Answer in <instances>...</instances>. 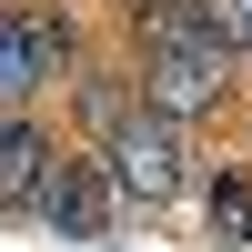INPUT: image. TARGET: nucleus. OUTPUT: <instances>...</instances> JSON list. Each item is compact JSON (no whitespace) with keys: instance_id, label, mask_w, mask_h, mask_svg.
<instances>
[{"instance_id":"obj_6","label":"nucleus","mask_w":252,"mask_h":252,"mask_svg":"<svg viewBox=\"0 0 252 252\" xmlns=\"http://www.w3.org/2000/svg\"><path fill=\"white\" fill-rule=\"evenodd\" d=\"M61 91H71V131H81V152H101V141H111L121 121L141 111V91H131V61H81Z\"/></svg>"},{"instance_id":"obj_5","label":"nucleus","mask_w":252,"mask_h":252,"mask_svg":"<svg viewBox=\"0 0 252 252\" xmlns=\"http://www.w3.org/2000/svg\"><path fill=\"white\" fill-rule=\"evenodd\" d=\"M51 161H61V131H51V121H40V111H0V212H10V222H31Z\"/></svg>"},{"instance_id":"obj_2","label":"nucleus","mask_w":252,"mask_h":252,"mask_svg":"<svg viewBox=\"0 0 252 252\" xmlns=\"http://www.w3.org/2000/svg\"><path fill=\"white\" fill-rule=\"evenodd\" d=\"M242 61L222 51V40H182V51H131V91H141V111H161V121H182V131H202V121H222L232 111V91H242Z\"/></svg>"},{"instance_id":"obj_7","label":"nucleus","mask_w":252,"mask_h":252,"mask_svg":"<svg viewBox=\"0 0 252 252\" xmlns=\"http://www.w3.org/2000/svg\"><path fill=\"white\" fill-rule=\"evenodd\" d=\"M202 222H212V242L252 252V172H242V161H212V182H202Z\"/></svg>"},{"instance_id":"obj_3","label":"nucleus","mask_w":252,"mask_h":252,"mask_svg":"<svg viewBox=\"0 0 252 252\" xmlns=\"http://www.w3.org/2000/svg\"><path fill=\"white\" fill-rule=\"evenodd\" d=\"M101 172L121 182V202L131 212H172L182 192H192V131L161 111H131L111 141H101Z\"/></svg>"},{"instance_id":"obj_8","label":"nucleus","mask_w":252,"mask_h":252,"mask_svg":"<svg viewBox=\"0 0 252 252\" xmlns=\"http://www.w3.org/2000/svg\"><path fill=\"white\" fill-rule=\"evenodd\" d=\"M202 20H212V40H222V51H252V0H202Z\"/></svg>"},{"instance_id":"obj_4","label":"nucleus","mask_w":252,"mask_h":252,"mask_svg":"<svg viewBox=\"0 0 252 252\" xmlns=\"http://www.w3.org/2000/svg\"><path fill=\"white\" fill-rule=\"evenodd\" d=\"M31 222H40V232H61V242H101V252H111L121 222H131V202H121V182L101 172V152L61 141V161H51V182H40Z\"/></svg>"},{"instance_id":"obj_1","label":"nucleus","mask_w":252,"mask_h":252,"mask_svg":"<svg viewBox=\"0 0 252 252\" xmlns=\"http://www.w3.org/2000/svg\"><path fill=\"white\" fill-rule=\"evenodd\" d=\"M81 71V20L51 0H0V111H40Z\"/></svg>"}]
</instances>
